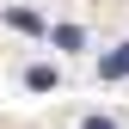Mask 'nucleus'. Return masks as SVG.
<instances>
[{
	"mask_svg": "<svg viewBox=\"0 0 129 129\" xmlns=\"http://www.w3.org/2000/svg\"><path fill=\"white\" fill-rule=\"evenodd\" d=\"M6 25H19V31H31V37L43 31V19H37L31 6H6Z\"/></svg>",
	"mask_w": 129,
	"mask_h": 129,
	"instance_id": "obj_1",
	"label": "nucleus"
},
{
	"mask_svg": "<svg viewBox=\"0 0 129 129\" xmlns=\"http://www.w3.org/2000/svg\"><path fill=\"white\" fill-rule=\"evenodd\" d=\"M129 74V43H117V49L105 55V80H123Z\"/></svg>",
	"mask_w": 129,
	"mask_h": 129,
	"instance_id": "obj_2",
	"label": "nucleus"
},
{
	"mask_svg": "<svg viewBox=\"0 0 129 129\" xmlns=\"http://www.w3.org/2000/svg\"><path fill=\"white\" fill-rule=\"evenodd\" d=\"M55 43H61V49H86V37H80L74 25H61V31H55Z\"/></svg>",
	"mask_w": 129,
	"mask_h": 129,
	"instance_id": "obj_3",
	"label": "nucleus"
},
{
	"mask_svg": "<svg viewBox=\"0 0 129 129\" xmlns=\"http://www.w3.org/2000/svg\"><path fill=\"white\" fill-rule=\"evenodd\" d=\"M80 129H111V123H105V117H86V123H80Z\"/></svg>",
	"mask_w": 129,
	"mask_h": 129,
	"instance_id": "obj_4",
	"label": "nucleus"
}]
</instances>
